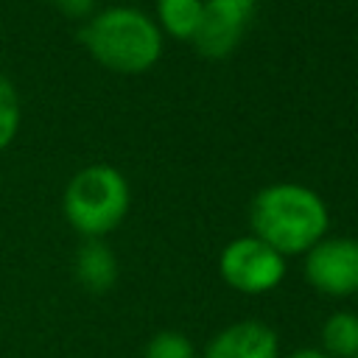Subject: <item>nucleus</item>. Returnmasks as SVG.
Masks as SVG:
<instances>
[{"instance_id":"nucleus-11","label":"nucleus","mask_w":358,"mask_h":358,"mask_svg":"<svg viewBox=\"0 0 358 358\" xmlns=\"http://www.w3.org/2000/svg\"><path fill=\"white\" fill-rule=\"evenodd\" d=\"M22 109H20V95L11 84L8 76L0 73V151L8 148L20 131Z\"/></svg>"},{"instance_id":"nucleus-13","label":"nucleus","mask_w":358,"mask_h":358,"mask_svg":"<svg viewBox=\"0 0 358 358\" xmlns=\"http://www.w3.org/2000/svg\"><path fill=\"white\" fill-rule=\"evenodd\" d=\"M64 17H70V20H90L98 8V0H50Z\"/></svg>"},{"instance_id":"nucleus-10","label":"nucleus","mask_w":358,"mask_h":358,"mask_svg":"<svg viewBox=\"0 0 358 358\" xmlns=\"http://www.w3.org/2000/svg\"><path fill=\"white\" fill-rule=\"evenodd\" d=\"M322 350L330 358H358V316L336 310L322 324Z\"/></svg>"},{"instance_id":"nucleus-14","label":"nucleus","mask_w":358,"mask_h":358,"mask_svg":"<svg viewBox=\"0 0 358 358\" xmlns=\"http://www.w3.org/2000/svg\"><path fill=\"white\" fill-rule=\"evenodd\" d=\"M285 358H330L322 347H299V350H294L291 355H285Z\"/></svg>"},{"instance_id":"nucleus-6","label":"nucleus","mask_w":358,"mask_h":358,"mask_svg":"<svg viewBox=\"0 0 358 358\" xmlns=\"http://www.w3.org/2000/svg\"><path fill=\"white\" fill-rule=\"evenodd\" d=\"M255 0H204V17L190 45L204 59H227L243 39Z\"/></svg>"},{"instance_id":"nucleus-7","label":"nucleus","mask_w":358,"mask_h":358,"mask_svg":"<svg viewBox=\"0 0 358 358\" xmlns=\"http://www.w3.org/2000/svg\"><path fill=\"white\" fill-rule=\"evenodd\" d=\"M277 336L268 324L257 319H243L224 327L207 347L201 358H277Z\"/></svg>"},{"instance_id":"nucleus-1","label":"nucleus","mask_w":358,"mask_h":358,"mask_svg":"<svg viewBox=\"0 0 358 358\" xmlns=\"http://www.w3.org/2000/svg\"><path fill=\"white\" fill-rule=\"evenodd\" d=\"M252 235L277 249L282 257L305 255L327 232L330 215L316 190L299 182L263 187L249 210Z\"/></svg>"},{"instance_id":"nucleus-8","label":"nucleus","mask_w":358,"mask_h":358,"mask_svg":"<svg viewBox=\"0 0 358 358\" xmlns=\"http://www.w3.org/2000/svg\"><path fill=\"white\" fill-rule=\"evenodd\" d=\"M76 280L92 294H103L115 285L117 260L115 252L101 238H87L76 252Z\"/></svg>"},{"instance_id":"nucleus-12","label":"nucleus","mask_w":358,"mask_h":358,"mask_svg":"<svg viewBox=\"0 0 358 358\" xmlns=\"http://www.w3.org/2000/svg\"><path fill=\"white\" fill-rule=\"evenodd\" d=\"M145 358H199L196 344L176 333V330H162L145 344Z\"/></svg>"},{"instance_id":"nucleus-2","label":"nucleus","mask_w":358,"mask_h":358,"mask_svg":"<svg viewBox=\"0 0 358 358\" xmlns=\"http://www.w3.org/2000/svg\"><path fill=\"white\" fill-rule=\"evenodd\" d=\"M78 42L87 53L115 73H145L162 53L159 25L134 6H112L84 20Z\"/></svg>"},{"instance_id":"nucleus-3","label":"nucleus","mask_w":358,"mask_h":358,"mask_svg":"<svg viewBox=\"0 0 358 358\" xmlns=\"http://www.w3.org/2000/svg\"><path fill=\"white\" fill-rule=\"evenodd\" d=\"M62 210L67 224L84 238L112 232L129 213V182L112 165H87L64 187Z\"/></svg>"},{"instance_id":"nucleus-4","label":"nucleus","mask_w":358,"mask_h":358,"mask_svg":"<svg viewBox=\"0 0 358 358\" xmlns=\"http://www.w3.org/2000/svg\"><path fill=\"white\" fill-rule=\"evenodd\" d=\"M218 271L224 282L241 294H266L282 282L285 257L260 238L243 235L224 246L218 257Z\"/></svg>"},{"instance_id":"nucleus-5","label":"nucleus","mask_w":358,"mask_h":358,"mask_svg":"<svg viewBox=\"0 0 358 358\" xmlns=\"http://www.w3.org/2000/svg\"><path fill=\"white\" fill-rule=\"evenodd\" d=\"M305 280L327 296L358 294V241L355 238H322L305 252Z\"/></svg>"},{"instance_id":"nucleus-9","label":"nucleus","mask_w":358,"mask_h":358,"mask_svg":"<svg viewBox=\"0 0 358 358\" xmlns=\"http://www.w3.org/2000/svg\"><path fill=\"white\" fill-rule=\"evenodd\" d=\"M204 17V0H157V25L173 39L190 42Z\"/></svg>"}]
</instances>
